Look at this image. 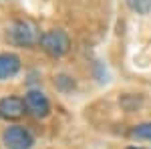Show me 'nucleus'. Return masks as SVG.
<instances>
[{
	"label": "nucleus",
	"instance_id": "obj_7",
	"mask_svg": "<svg viewBox=\"0 0 151 149\" xmlns=\"http://www.w3.org/2000/svg\"><path fill=\"white\" fill-rule=\"evenodd\" d=\"M131 135L137 139H145V141H151V123H139L131 129Z\"/></svg>",
	"mask_w": 151,
	"mask_h": 149
},
{
	"label": "nucleus",
	"instance_id": "obj_5",
	"mask_svg": "<svg viewBox=\"0 0 151 149\" xmlns=\"http://www.w3.org/2000/svg\"><path fill=\"white\" fill-rule=\"evenodd\" d=\"M24 109H26V105L18 97H4V99H0V117L18 119V117L24 115Z\"/></svg>",
	"mask_w": 151,
	"mask_h": 149
},
{
	"label": "nucleus",
	"instance_id": "obj_6",
	"mask_svg": "<svg viewBox=\"0 0 151 149\" xmlns=\"http://www.w3.org/2000/svg\"><path fill=\"white\" fill-rule=\"evenodd\" d=\"M20 71V58L14 53H2L0 55V81L12 79Z\"/></svg>",
	"mask_w": 151,
	"mask_h": 149
},
{
	"label": "nucleus",
	"instance_id": "obj_2",
	"mask_svg": "<svg viewBox=\"0 0 151 149\" xmlns=\"http://www.w3.org/2000/svg\"><path fill=\"white\" fill-rule=\"evenodd\" d=\"M40 48L47 53L48 57L58 58L65 57L70 48V38L65 30H58V28H52V30H47L42 32V38H40Z\"/></svg>",
	"mask_w": 151,
	"mask_h": 149
},
{
	"label": "nucleus",
	"instance_id": "obj_8",
	"mask_svg": "<svg viewBox=\"0 0 151 149\" xmlns=\"http://www.w3.org/2000/svg\"><path fill=\"white\" fill-rule=\"evenodd\" d=\"M127 4L137 14H149L151 12V0H127Z\"/></svg>",
	"mask_w": 151,
	"mask_h": 149
},
{
	"label": "nucleus",
	"instance_id": "obj_4",
	"mask_svg": "<svg viewBox=\"0 0 151 149\" xmlns=\"http://www.w3.org/2000/svg\"><path fill=\"white\" fill-rule=\"evenodd\" d=\"M24 105H26V111L35 117H47L50 111V103H48L47 95L38 89H30V91L24 95Z\"/></svg>",
	"mask_w": 151,
	"mask_h": 149
},
{
	"label": "nucleus",
	"instance_id": "obj_9",
	"mask_svg": "<svg viewBox=\"0 0 151 149\" xmlns=\"http://www.w3.org/2000/svg\"><path fill=\"white\" fill-rule=\"evenodd\" d=\"M127 149H143V147H127Z\"/></svg>",
	"mask_w": 151,
	"mask_h": 149
},
{
	"label": "nucleus",
	"instance_id": "obj_1",
	"mask_svg": "<svg viewBox=\"0 0 151 149\" xmlns=\"http://www.w3.org/2000/svg\"><path fill=\"white\" fill-rule=\"evenodd\" d=\"M40 30L32 20L26 18H18L8 26V40L16 46H24V48H32V46L40 45Z\"/></svg>",
	"mask_w": 151,
	"mask_h": 149
},
{
	"label": "nucleus",
	"instance_id": "obj_3",
	"mask_svg": "<svg viewBox=\"0 0 151 149\" xmlns=\"http://www.w3.org/2000/svg\"><path fill=\"white\" fill-rule=\"evenodd\" d=\"M2 141L8 149H30L35 139L30 135L28 129H24L22 125H12L6 127L2 133Z\"/></svg>",
	"mask_w": 151,
	"mask_h": 149
}]
</instances>
